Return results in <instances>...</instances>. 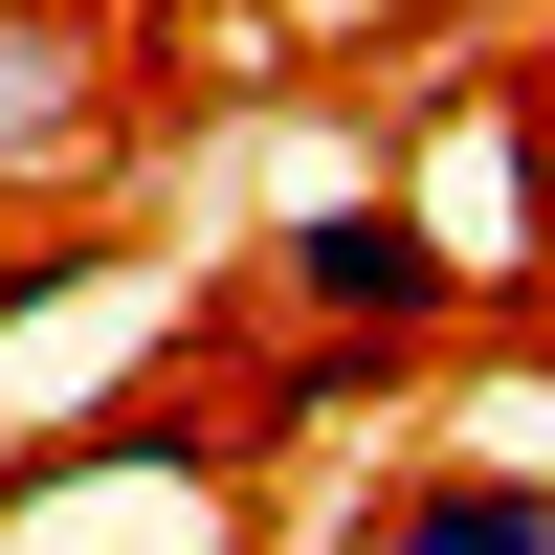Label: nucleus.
I'll list each match as a JSON object with an SVG mask.
<instances>
[{
	"label": "nucleus",
	"mask_w": 555,
	"mask_h": 555,
	"mask_svg": "<svg viewBox=\"0 0 555 555\" xmlns=\"http://www.w3.org/2000/svg\"><path fill=\"white\" fill-rule=\"evenodd\" d=\"M267 311H311L334 356H400V334H444V311H467V245H444L400 178H334V201L267 222Z\"/></svg>",
	"instance_id": "obj_1"
},
{
	"label": "nucleus",
	"mask_w": 555,
	"mask_h": 555,
	"mask_svg": "<svg viewBox=\"0 0 555 555\" xmlns=\"http://www.w3.org/2000/svg\"><path fill=\"white\" fill-rule=\"evenodd\" d=\"M89 133V44L67 23H0V156H67Z\"/></svg>",
	"instance_id": "obj_3"
},
{
	"label": "nucleus",
	"mask_w": 555,
	"mask_h": 555,
	"mask_svg": "<svg viewBox=\"0 0 555 555\" xmlns=\"http://www.w3.org/2000/svg\"><path fill=\"white\" fill-rule=\"evenodd\" d=\"M356 555H555V467H400Z\"/></svg>",
	"instance_id": "obj_2"
}]
</instances>
